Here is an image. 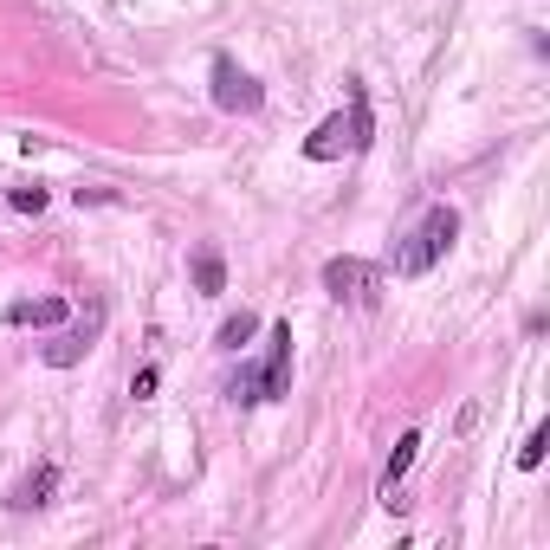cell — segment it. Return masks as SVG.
Masks as SVG:
<instances>
[{"mask_svg": "<svg viewBox=\"0 0 550 550\" xmlns=\"http://www.w3.org/2000/svg\"><path fill=\"white\" fill-rule=\"evenodd\" d=\"M85 201H91V208H104V201H117V188H78V208H85Z\"/></svg>", "mask_w": 550, "mask_h": 550, "instance_id": "cell-16", "label": "cell"}, {"mask_svg": "<svg viewBox=\"0 0 550 550\" xmlns=\"http://www.w3.org/2000/svg\"><path fill=\"white\" fill-rule=\"evenodd\" d=\"M415 447H421V434H402V440H395L389 466H382V505H389V499H395V486L408 479V466H415Z\"/></svg>", "mask_w": 550, "mask_h": 550, "instance_id": "cell-9", "label": "cell"}, {"mask_svg": "<svg viewBox=\"0 0 550 550\" xmlns=\"http://www.w3.org/2000/svg\"><path fill=\"white\" fill-rule=\"evenodd\" d=\"M98 330H104V305H91V318H85V324H72L59 343H46V363H52V369H72L78 356L91 350V337H98Z\"/></svg>", "mask_w": 550, "mask_h": 550, "instance_id": "cell-6", "label": "cell"}, {"mask_svg": "<svg viewBox=\"0 0 550 550\" xmlns=\"http://www.w3.org/2000/svg\"><path fill=\"white\" fill-rule=\"evenodd\" d=\"M214 104H220V110H233V117H240V110L253 117V110L266 104V85H259L253 72H240V65L220 52V59H214Z\"/></svg>", "mask_w": 550, "mask_h": 550, "instance_id": "cell-4", "label": "cell"}, {"mask_svg": "<svg viewBox=\"0 0 550 550\" xmlns=\"http://www.w3.org/2000/svg\"><path fill=\"white\" fill-rule=\"evenodd\" d=\"M453 240H460V214H453V208H428V214H421V227L395 246V272H402V279H428L440 259H447Z\"/></svg>", "mask_w": 550, "mask_h": 550, "instance_id": "cell-2", "label": "cell"}, {"mask_svg": "<svg viewBox=\"0 0 550 550\" xmlns=\"http://www.w3.org/2000/svg\"><path fill=\"white\" fill-rule=\"evenodd\" d=\"M253 330H259V318H253V311H233V318L227 324H220V350H240V343H253Z\"/></svg>", "mask_w": 550, "mask_h": 550, "instance_id": "cell-11", "label": "cell"}, {"mask_svg": "<svg viewBox=\"0 0 550 550\" xmlns=\"http://www.w3.org/2000/svg\"><path fill=\"white\" fill-rule=\"evenodd\" d=\"M544 447H550V428H531V440L518 447V466H525V473H538V466H544Z\"/></svg>", "mask_w": 550, "mask_h": 550, "instance_id": "cell-13", "label": "cell"}, {"mask_svg": "<svg viewBox=\"0 0 550 550\" xmlns=\"http://www.w3.org/2000/svg\"><path fill=\"white\" fill-rule=\"evenodd\" d=\"M376 285H382V266H369V259H330L324 266V292L337 298V305H376Z\"/></svg>", "mask_w": 550, "mask_h": 550, "instance_id": "cell-3", "label": "cell"}, {"mask_svg": "<svg viewBox=\"0 0 550 550\" xmlns=\"http://www.w3.org/2000/svg\"><path fill=\"white\" fill-rule=\"evenodd\" d=\"M369 136H376V117H369V98L363 85L350 78V110H337V117H324L318 130L305 136V156L311 162H337V156H363Z\"/></svg>", "mask_w": 550, "mask_h": 550, "instance_id": "cell-1", "label": "cell"}, {"mask_svg": "<svg viewBox=\"0 0 550 550\" xmlns=\"http://www.w3.org/2000/svg\"><path fill=\"white\" fill-rule=\"evenodd\" d=\"M156 363H143V369H136V376H130V395H136V402H143V395H156Z\"/></svg>", "mask_w": 550, "mask_h": 550, "instance_id": "cell-15", "label": "cell"}, {"mask_svg": "<svg viewBox=\"0 0 550 550\" xmlns=\"http://www.w3.org/2000/svg\"><path fill=\"white\" fill-rule=\"evenodd\" d=\"M7 208H20V214H39V208H46V188H39V182L13 188V195H7Z\"/></svg>", "mask_w": 550, "mask_h": 550, "instance_id": "cell-14", "label": "cell"}, {"mask_svg": "<svg viewBox=\"0 0 550 550\" xmlns=\"http://www.w3.org/2000/svg\"><path fill=\"white\" fill-rule=\"evenodd\" d=\"M52 486H59V466L39 460L33 473H26L20 486H13V512H33V505H46V499H52Z\"/></svg>", "mask_w": 550, "mask_h": 550, "instance_id": "cell-7", "label": "cell"}, {"mask_svg": "<svg viewBox=\"0 0 550 550\" xmlns=\"http://www.w3.org/2000/svg\"><path fill=\"white\" fill-rule=\"evenodd\" d=\"M233 402L259 408V402H266V376H259V369H240V376H233Z\"/></svg>", "mask_w": 550, "mask_h": 550, "instance_id": "cell-12", "label": "cell"}, {"mask_svg": "<svg viewBox=\"0 0 550 550\" xmlns=\"http://www.w3.org/2000/svg\"><path fill=\"white\" fill-rule=\"evenodd\" d=\"M65 318H72L65 298H13L7 305V324H65Z\"/></svg>", "mask_w": 550, "mask_h": 550, "instance_id": "cell-8", "label": "cell"}, {"mask_svg": "<svg viewBox=\"0 0 550 550\" xmlns=\"http://www.w3.org/2000/svg\"><path fill=\"white\" fill-rule=\"evenodd\" d=\"M195 285L208 298L227 292V259H220V246H195Z\"/></svg>", "mask_w": 550, "mask_h": 550, "instance_id": "cell-10", "label": "cell"}, {"mask_svg": "<svg viewBox=\"0 0 550 550\" xmlns=\"http://www.w3.org/2000/svg\"><path fill=\"white\" fill-rule=\"evenodd\" d=\"M259 376H266V402H279L292 389V324H272V350L259 363Z\"/></svg>", "mask_w": 550, "mask_h": 550, "instance_id": "cell-5", "label": "cell"}]
</instances>
